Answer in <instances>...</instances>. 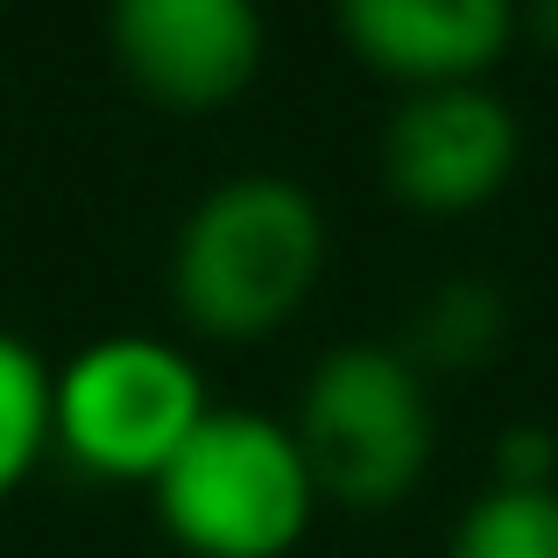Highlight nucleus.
<instances>
[{
    "mask_svg": "<svg viewBox=\"0 0 558 558\" xmlns=\"http://www.w3.org/2000/svg\"><path fill=\"white\" fill-rule=\"evenodd\" d=\"M326 276V213L290 178H227L191 205L170 255V290L191 332L262 340Z\"/></svg>",
    "mask_w": 558,
    "mask_h": 558,
    "instance_id": "1",
    "label": "nucleus"
},
{
    "mask_svg": "<svg viewBox=\"0 0 558 558\" xmlns=\"http://www.w3.org/2000/svg\"><path fill=\"white\" fill-rule=\"evenodd\" d=\"M156 517L191 558H283L312 531V466L290 424L262 410H205L178 460L149 481Z\"/></svg>",
    "mask_w": 558,
    "mask_h": 558,
    "instance_id": "2",
    "label": "nucleus"
},
{
    "mask_svg": "<svg viewBox=\"0 0 558 558\" xmlns=\"http://www.w3.org/2000/svg\"><path fill=\"white\" fill-rule=\"evenodd\" d=\"M290 438L312 466L318 502H340V509L403 502L417 488L424 460H432V396H424L417 361L368 340L332 347L304 375V403Z\"/></svg>",
    "mask_w": 558,
    "mask_h": 558,
    "instance_id": "3",
    "label": "nucleus"
},
{
    "mask_svg": "<svg viewBox=\"0 0 558 558\" xmlns=\"http://www.w3.org/2000/svg\"><path fill=\"white\" fill-rule=\"evenodd\" d=\"M205 410V375L149 332H113L50 368V446L99 481H156Z\"/></svg>",
    "mask_w": 558,
    "mask_h": 558,
    "instance_id": "4",
    "label": "nucleus"
},
{
    "mask_svg": "<svg viewBox=\"0 0 558 558\" xmlns=\"http://www.w3.org/2000/svg\"><path fill=\"white\" fill-rule=\"evenodd\" d=\"M107 43L142 99L170 113H205L255 85L262 8L255 0H113Z\"/></svg>",
    "mask_w": 558,
    "mask_h": 558,
    "instance_id": "5",
    "label": "nucleus"
},
{
    "mask_svg": "<svg viewBox=\"0 0 558 558\" xmlns=\"http://www.w3.org/2000/svg\"><path fill=\"white\" fill-rule=\"evenodd\" d=\"M517 170V113L488 85L403 93L381 128V184L410 213H474Z\"/></svg>",
    "mask_w": 558,
    "mask_h": 558,
    "instance_id": "6",
    "label": "nucleus"
},
{
    "mask_svg": "<svg viewBox=\"0 0 558 558\" xmlns=\"http://www.w3.org/2000/svg\"><path fill=\"white\" fill-rule=\"evenodd\" d=\"M517 8L523 0H332L347 50L403 93L481 85L517 36Z\"/></svg>",
    "mask_w": 558,
    "mask_h": 558,
    "instance_id": "7",
    "label": "nucleus"
},
{
    "mask_svg": "<svg viewBox=\"0 0 558 558\" xmlns=\"http://www.w3.org/2000/svg\"><path fill=\"white\" fill-rule=\"evenodd\" d=\"M452 558H558V488L551 481L545 488L495 481L452 523Z\"/></svg>",
    "mask_w": 558,
    "mask_h": 558,
    "instance_id": "8",
    "label": "nucleus"
},
{
    "mask_svg": "<svg viewBox=\"0 0 558 558\" xmlns=\"http://www.w3.org/2000/svg\"><path fill=\"white\" fill-rule=\"evenodd\" d=\"M50 452V368L22 332H0V502Z\"/></svg>",
    "mask_w": 558,
    "mask_h": 558,
    "instance_id": "9",
    "label": "nucleus"
},
{
    "mask_svg": "<svg viewBox=\"0 0 558 558\" xmlns=\"http://www.w3.org/2000/svg\"><path fill=\"white\" fill-rule=\"evenodd\" d=\"M488 340H495V304H488V290H481V283L438 290V304H432V354L466 361V354H481Z\"/></svg>",
    "mask_w": 558,
    "mask_h": 558,
    "instance_id": "10",
    "label": "nucleus"
},
{
    "mask_svg": "<svg viewBox=\"0 0 558 558\" xmlns=\"http://www.w3.org/2000/svg\"><path fill=\"white\" fill-rule=\"evenodd\" d=\"M517 22H531V36L545 43V50H558V0H523Z\"/></svg>",
    "mask_w": 558,
    "mask_h": 558,
    "instance_id": "11",
    "label": "nucleus"
},
{
    "mask_svg": "<svg viewBox=\"0 0 558 558\" xmlns=\"http://www.w3.org/2000/svg\"><path fill=\"white\" fill-rule=\"evenodd\" d=\"M0 8H8V0H0Z\"/></svg>",
    "mask_w": 558,
    "mask_h": 558,
    "instance_id": "12",
    "label": "nucleus"
}]
</instances>
